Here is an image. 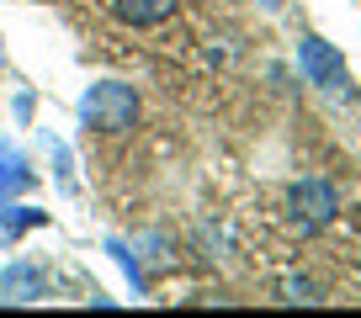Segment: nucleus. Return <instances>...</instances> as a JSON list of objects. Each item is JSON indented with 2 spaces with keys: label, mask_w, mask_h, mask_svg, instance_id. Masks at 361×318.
<instances>
[{
  "label": "nucleus",
  "mask_w": 361,
  "mask_h": 318,
  "mask_svg": "<svg viewBox=\"0 0 361 318\" xmlns=\"http://www.w3.org/2000/svg\"><path fill=\"white\" fill-rule=\"evenodd\" d=\"M80 117H85V127H96V133H128V127L138 122V91L123 85V80H102V85L85 91Z\"/></svg>",
  "instance_id": "nucleus-1"
},
{
  "label": "nucleus",
  "mask_w": 361,
  "mask_h": 318,
  "mask_svg": "<svg viewBox=\"0 0 361 318\" xmlns=\"http://www.w3.org/2000/svg\"><path fill=\"white\" fill-rule=\"evenodd\" d=\"M298 69H303V80H308V85H319L324 96H350L345 53H340L335 43H324V37L308 32L303 43H298Z\"/></svg>",
  "instance_id": "nucleus-2"
},
{
  "label": "nucleus",
  "mask_w": 361,
  "mask_h": 318,
  "mask_svg": "<svg viewBox=\"0 0 361 318\" xmlns=\"http://www.w3.org/2000/svg\"><path fill=\"white\" fill-rule=\"evenodd\" d=\"M287 207H293V217H298V228H324V223H335V212H340V196H335V186L329 181H298L293 191H287Z\"/></svg>",
  "instance_id": "nucleus-3"
},
{
  "label": "nucleus",
  "mask_w": 361,
  "mask_h": 318,
  "mask_svg": "<svg viewBox=\"0 0 361 318\" xmlns=\"http://www.w3.org/2000/svg\"><path fill=\"white\" fill-rule=\"evenodd\" d=\"M112 11L123 16L128 27H154L165 16H176V0H112Z\"/></svg>",
  "instance_id": "nucleus-4"
},
{
  "label": "nucleus",
  "mask_w": 361,
  "mask_h": 318,
  "mask_svg": "<svg viewBox=\"0 0 361 318\" xmlns=\"http://www.w3.org/2000/svg\"><path fill=\"white\" fill-rule=\"evenodd\" d=\"M0 292H6V297H37V292H43V281H37L32 265H11V271L0 276Z\"/></svg>",
  "instance_id": "nucleus-5"
},
{
  "label": "nucleus",
  "mask_w": 361,
  "mask_h": 318,
  "mask_svg": "<svg viewBox=\"0 0 361 318\" xmlns=\"http://www.w3.org/2000/svg\"><path fill=\"white\" fill-rule=\"evenodd\" d=\"M287 303H319V292H314V281H287Z\"/></svg>",
  "instance_id": "nucleus-6"
},
{
  "label": "nucleus",
  "mask_w": 361,
  "mask_h": 318,
  "mask_svg": "<svg viewBox=\"0 0 361 318\" xmlns=\"http://www.w3.org/2000/svg\"><path fill=\"white\" fill-rule=\"evenodd\" d=\"M260 6H266V11H282V0H260Z\"/></svg>",
  "instance_id": "nucleus-7"
}]
</instances>
